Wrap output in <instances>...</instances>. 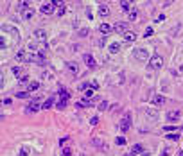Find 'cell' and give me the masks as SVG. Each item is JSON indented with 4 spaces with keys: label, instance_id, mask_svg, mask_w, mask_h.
Returning a JSON list of instances; mask_svg holds the SVG:
<instances>
[{
    "label": "cell",
    "instance_id": "obj_1",
    "mask_svg": "<svg viewBox=\"0 0 183 156\" xmlns=\"http://www.w3.org/2000/svg\"><path fill=\"white\" fill-rule=\"evenodd\" d=\"M162 66H164V58H162L160 54H154V56H151V59H149V68L160 70Z\"/></svg>",
    "mask_w": 183,
    "mask_h": 156
},
{
    "label": "cell",
    "instance_id": "obj_2",
    "mask_svg": "<svg viewBox=\"0 0 183 156\" xmlns=\"http://www.w3.org/2000/svg\"><path fill=\"white\" fill-rule=\"evenodd\" d=\"M133 58L138 59V61H147L149 52H147V49H135L133 50Z\"/></svg>",
    "mask_w": 183,
    "mask_h": 156
},
{
    "label": "cell",
    "instance_id": "obj_3",
    "mask_svg": "<svg viewBox=\"0 0 183 156\" xmlns=\"http://www.w3.org/2000/svg\"><path fill=\"white\" fill-rule=\"evenodd\" d=\"M129 126H131V115L126 113L124 117H122V120H120V131L126 133L127 129H129Z\"/></svg>",
    "mask_w": 183,
    "mask_h": 156
},
{
    "label": "cell",
    "instance_id": "obj_4",
    "mask_svg": "<svg viewBox=\"0 0 183 156\" xmlns=\"http://www.w3.org/2000/svg\"><path fill=\"white\" fill-rule=\"evenodd\" d=\"M83 61H84L86 66H90V68H95L97 66V63H95V59H93L92 54H83Z\"/></svg>",
    "mask_w": 183,
    "mask_h": 156
},
{
    "label": "cell",
    "instance_id": "obj_5",
    "mask_svg": "<svg viewBox=\"0 0 183 156\" xmlns=\"http://www.w3.org/2000/svg\"><path fill=\"white\" fill-rule=\"evenodd\" d=\"M113 31L115 32H120V34H124V32H127L129 29H127V23H124V22H117L113 25Z\"/></svg>",
    "mask_w": 183,
    "mask_h": 156
},
{
    "label": "cell",
    "instance_id": "obj_6",
    "mask_svg": "<svg viewBox=\"0 0 183 156\" xmlns=\"http://www.w3.org/2000/svg\"><path fill=\"white\" fill-rule=\"evenodd\" d=\"M54 7H56V5H54L52 2H45V4H42V7H40V11H42L43 15H50V13L54 11Z\"/></svg>",
    "mask_w": 183,
    "mask_h": 156
},
{
    "label": "cell",
    "instance_id": "obj_7",
    "mask_svg": "<svg viewBox=\"0 0 183 156\" xmlns=\"http://www.w3.org/2000/svg\"><path fill=\"white\" fill-rule=\"evenodd\" d=\"M122 38H124L126 43H133L135 40H137V34H135V32H131V31H127V32H124V34H122Z\"/></svg>",
    "mask_w": 183,
    "mask_h": 156
},
{
    "label": "cell",
    "instance_id": "obj_8",
    "mask_svg": "<svg viewBox=\"0 0 183 156\" xmlns=\"http://www.w3.org/2000/svg\"><path fill=\"white\" fill-rule=\"evenodd\" d=\"M144 113H145V117H149V120H153V122L158 120V111H156V110H151V108H147Z\"/></svg>",
    "mask_w": 183,
    "mask_h": 156
},
{
    "label": "cell",
    "instance_id": "obj_9",
    "mask_svg": "<svg viewBox=\"0 0 183 156\" xmlns=\"http://www.w3.org/2000/svg\"><path fill=\"white\" fill-rule=\"evenodd\" d=\"M66 66H68L70 74H74V76H76V74H79V65L76 63V61H68V63H66Z\"/></svg>",
    "mask_w": 183,
    "mask_h": 156
},
{
    "label": "cell",
    "instance_id": "obj_10",
    "mask_svg": "<svg viewBox=\"0 0 183 156\" xmlns=\"http://www.w3.org/2000/svg\"><path fill=\"white\" fill-rule=\"evenodd\" d=\"M153 104L156 106V108L164 106V104H165V97H164V95H154V97H153Z\"/></svg>",
    "mask_w": 183,
    "mask_h": 156
},
{
    "label": "cell",
    "instance_id": "obj_11",
    "mask_svg": "<svg viewBox=\"0 0 183 156\" xmlns=\"http://www.w3.org/2000/svg\"><path fill=\"white\" fill-rule=\"evenodd\" d=\"M180 115H181V113H180L178 110H172V111H169V113H167V120H171V122H176V120L180 119Z\"/></svg>",
    "mask_w": 183,
    "mask_h": 156
},
{
    "label": "cell",
    "instance_id": "obj_12",
    "mask_svg": "<svg viewBox=\"0 0 183 156\" xmlns=\"http://www.w3.org/2000/svg\"><path fill=\"white\" fill-rule=\"evenodd\" d=\"M145 151H144V145L142 144H135L133 147H131V154L135 156V154H144Z\"/></svg>",
    "mask_w": 183,
    "mask_h": 156
},
{
    "label": "cell",
    "instance_id": "obj_13",
    "mask_svg": "<svg viewBox=\"0 0 183 156\" xmlns=\"http://www.w3.org/2000/svg\"><path fill=\"white\" fill-rule=\"evenodd\" d=\"M110 15V7H108L106 4H99V16H108Z\"/></svg>",
    "mask_w": 183,
    "mask_h": 156
},
{
    "label": "cell",
    "instance_id": "obj_14",
    "mask_svg": "<svg viewBox=\"0 0 183 156\" xmlns=\"http://www.w3.org/2000/svg\"><path fill=\"white\" fill-rule=\"evenodd\" d=\"M34 38L40 40V42H43V40H47V31H45V29H38V31H34Z\"/></svg>",
    "mask_w": 183,
    "mask_h": 156
},
{
    "label": "cell",
    "instance_id": "obj_15",
    "mask_svg": "<svg viewBox=\"0 0 183 156\" xmlns=\"http://www.w3.org/2000/svg\"><path fill=\"white\" fill-rule=\"evenodd\" d=\"M108 50H110V54H117V52H120V43H119V42H113V43H110Z\"/></svg>",
    "mask_w": 183,
    "mask_h": 156
},
{
    "label": "cell",
    "instance_id": "obj_16",
    "mask_svg": "<svg viewBox=\"0 0 183 156\" xmlns=\"http://www.w3.org/2000/svg\"><path fill=\"white\" fill-rule=\"evenodd\" d=\"M110 31H111V27L110 25H108V23H101L99 25V32H101V34H110Z\"/></svg>",
    "mask_w": 183,
    "mask_h": 156
},
{
    "label": "cell",
    "instance_id": "obj_17",
    "mask_svg": "<svg viewBox=\"0 0 183 156\" xmlns=\"http://www.w3.org/2000/svg\"><path fill=\"white\" fill-rule=\"evenodd\" d=\"M131 4H133V2H129V0H122V2H120V7L124 9V11L129 13V11L133 9V7H131Z\"/></svg>",
    "mask_w": 183,
    "mask_h": 156
},
{
    "label": "cell",
    "instance_id": "obj_18",
    "mask_svg": "<svg viewBox=\"0 0 183 156\" xmlns=\"http://www.w3.org/2000/svg\"><path fill=\"white\" fill-rule=\"evenodd\" d=\"M13 74L16 76V79H20L23 76V70H22V66H13Z\"/></svg>",
    "mask_w": 183,
    "mask_h": 156
},
{
    "label": "cell",
    "instance_id": "obj_19",
    "mask_svg": "<svg viewBox=\"0 0 183 156\" xmlns=\"http://www.w3.org/2000/svg\"><path fill=\"white\" fill-rule=\"evenodd\" d=\"M22 16H23L25 20H31L32 16H34V9H27V11H23V13H22Z\"/></svg>",
    "mask_w": 183,
    "mask_h": 156
},
{
    "label": "cell",
    "instance_id": "obj_20",
    "mask_svg": "<svg viewBox=\"0 0 183 156\" xmlns=\"http://www.w3.org/2000/svg\"><path fill=\"white\" fill-rule=\"evenodd\" d=\"M16 61H27V54L23 52V50H20V52H16Z\"/></svg>",
    "mask_w": 183,
    "mask_h": 156
},
{
    "label": "cell",
    "instance_id": "obj_21",
    "mask_svg": "<svg viewBox=\"0 0 183 156\" xmlns=\"http://www.w3.org/2000/svg\"><path fill=\"white\" fill-rule=\"evenodd\" d=\"M29 153H31V149L27 147V145H23V147H20V153H18V156H29Z\"/></svg>",
    "mask_w": 183,
    "mask_h": 156
},
{
    "label": "cell",
    "instance_id": "obj_22",
    "mask_svg": "<svg viewBox=\"0 0 183 156\" xmlns=\"http://www.w3.org/2000/svg\"><path fill=\"white\" fill-rule=\"evenodd\" d=\"M52 102H54V99H52V97H49V99H47L45 102L42 104V110H49V108L52 106Z\"/></svg>",
    "mask_w": 183,
    "mask_h": 156
},
{
    "label": "cell",
    "instance_id": "obj_23",
    "mask_svg": "<svg viewBox=\"0 0 183 156\" xmlns=\"http://www.w3.org/2000/svg\"><path fill=\"white\" fill-rule=\"evenodd\" d=\"M68 92L66 90H59V100H68Z\"/></svg>",
    "mask_w": 183,
    "mask_h": 156
},
{
    "label": "cell",
    "instance_id": "obj_24",
    "mask_svg": "<svg viewBox=\"0 0 183 156\" xmlns=\"http://www.w3.org/2000/svg\"><path fill=\"white\" fill-rule=\"evenodd\" d=\"M38 88H40L38 81H31V83H29V92H34V90H38Z\"/></svg>",
    "mask_w": 183,
    "mask_h": 156
},
{
    "label": "cell",
    "instance_id": "obj_25",
    "mask_svg": "<svg viewBox=\"0 0 183 156\" xmlns=\"http://www.w3.org/2000/svg\"><path fill=\"white\" fill-rule=\"evenodd\" d=\"M40 108H42V106H38V104H31L29 108H27V113H36Z\"/></svg>",
    "mask_w": 183,
    "mask_h": 156
},
{
    "label": "cell",
    "instance_id": "obj_26",
    "mask_svg": "<svg viewBox=\"0 0 183 156\" xmlns=\"http://www.w3.org/2000/svg\"><path fill=\"white\" fill-rule=\"evenodd\" d=\"M115 144H117V145H126V138L124 137H117V138H115Z\"/></svg>",
    "mask_w": 183,
    "mask_h": 156
},
{
    "label": "cell",
    "instance_id": "obj_27",
    "mask_svg": "<svg viewBox=\"0 0 183 156\" xmlns=\"http://www.w3.org/2000/svg\"><path fill=\"white\" fill-rule=\"evenodd\" d=\"M137 16H138V11H137V9H131V11H129V20L133 22V20H137Z\"/></svg>",
    "mask_w": 183,
    "mask_h": 156
},
{
    "label": "cell",
    "instance_id": "obj_28",
    "mask_svg": "<svg viewBox=\"0 0 183 156\" xmlns=\"http://www.w3.org/2000/svg\"><path fill=\"white\" fill-rule=\"evenodd\" d=\"M180 138V133H169L167 135V140H178Z\"/></svg>",
    "mask_w": 183,
    "mask_h": 156
},
{
    "label": "cell",
    "instance_id": "obj_29",
    "mask_svg": "<svg viewBox=\"0 0 183 156\" xmlns=\"http://www.w3.org/2000/svg\"><path fill=\"white\" fill-rule=\"evenodd\" d=\"M29 93H31V92H18L16 97H18V99H27V97H29Z\"/></svg>",
    "mask_w": 183,
    "mask_h": 156
},
{
    "label": "cell",
    "instance_id": "obj_30",
    "mask_svg": "<svg viewBox=\"0 0 183 156\" xmlns=\"http://www.w3.org/2000/svg\"><path fill=\"white\" fill-rule=\"evenodd\" d=\"M0 49H7V42H5V38H4V34H2V38H0Z\"/></svg>",
    "mask_w": 183,
    "mask_h": 156
},
{
    "label": "cell",
    "instance_id": "obj_31",
    "mask_svg": "<svg viewBox=\"0 0 183 156\" xmlns=\"http://www.w3.org/2000/svg\"><path fill=\"white\" fill-rule=\"evenodd\" d=\"M66 102H68V100H58V104H56V108H58V110H63V108L66 106Z\"/></svg>",
    "mask_w": 183,
    "mask_h": 156
},
{
    "label": "cell",
    "instance_id": "obj_32",
    "mask_svg": "<svg viewBox=\"0 0 183 156\" xmlns=\"http://www.w3.org/2000/svg\"><path fill=\"white\" fill-rule=\"evenodd\" d=\"M63 156H72V147H63Z\"/></svg>",
    "mask_w": 183,
    "mask_h": 156
},
{
    "label": "cell",
    "instance_id": "obj_33",
    "mask_svg": "<svg viewBox=\"0 0 183 156\" xmlns=\"http://www.w3.org/2000/svg\"><path fill=\"white\" fill-rule=\"evenodd\" d=\"M65 11H66L65 5H59V7H58V16H63V15H65Z\"/></svg>",
    "mask_w": 183,
    "mask_h": 156
},
{
    "label": "cell",
    "instance_id": "obj_34",
    "mask_svg": "<svg viewBox=\"0 0 183 156\" xmlns=\"http://www.w3.org/2000/svg\"><path fill=\"white\" fill-rule=\"evenodd\" d=\"M153 34H154V31L151 29V27H147L145 32H144V36H145V38H149V36H153Z\"/></svg>",
    "mask_w": 183,
    "mask_h": 156
},
{
    "label": "cell",
    "instance_id": "obj_35",
    "mask_svg": "<svg viewBox=\"0 0 183 156\" xmlns=\"http://www.w3.org/2000/svg\"><path fill=\"white\" fill-rule=\"evenodd\" d=\"M20 4H22V9H31V2H27V0H23V2H20Z\"/></svg>",
    "mask_w": 183,
    "mask_h": 156
},
{
    "label": "cell",
    "instance_id": "obj_36",
    "mask_svg": "<svg viewBox=\"0 0 183 156\" xmlns=\"http://www.w3.org/2000/svg\"><path fill=\"white\" fill-rule=\"evenodd\" d=\"M154 22H156V23H162V22H165V15H160L158 18H154Z\"/></svg>",
    "mask_w": 183,
    "mask_h": 156
},
{
    "label": "cell",
    "instance_id": "obj_37",
    "mask_svg": "<svg viewBox=\"0 0 183 156\" xmlns=\"http://www.w3.org/2000/svg\"><path fill=\"white\" fill-rule=\"evenodd\" d=\"M106 108H108V102H106V100H103V102L99 104V110H101V111H104Z\"/></svg>",
    "mask_w": 183,
    "mask_h": 156
},
{
    "label": "cell",
    "instance_id": "obj_38",
    "mask_svg": "<svg viewBox=\"0 0 183 156\" xmlns=\"http://www.w3.org/2000/svg\"><path fill=\"white\" fill-rule=\"evenodd\" d=\"M79 106H83V108H88V106H90V102H88L86 99H83V100H81V102H79Z\"/></svg>",
    "mask_w": 183,
    "mask_h": 156
},
{
    "label": "cell",
    "instance_id": "obj_39",
    "mask_svg": "<svg viewBox=\"0 0 183 156\" xmlns=\"http://www.w3.org/2000/svg\"><path fill=\"white\" fill-rule=\"evenodd\" d=\"M84 95H86L88 99H92V97H93V90H86V92H84Z\"/></svg>",
    "mask_w": 183,
    "mask_h": 156
},
{
    "label": "cell",
    "instance_id": "obj_40",
    "mask_svg": "<svg viewBox=\"0 0 183 156\" xmlns=\"http://www.w3.org/2000/svg\"><path fill=\"white\" fill-rule=\"evenodd\" d=\"M86 34H88V29H81V31H79V36H83V38H84Z\"/></svg>",
    "mask_w": 183,
    "mask_h": 156
},
{
    "label": "cell",
    "instance_id": "obj_41",
    "mask_svg": "<svg viewBox=\"0 0 183 156\" xmlns=\"http://www.w3.org/2000/svg\"><path fill=\"white\" fill-rule=\"evenodd\" d=\"M88 86H92V83H83L79 86V90H84V88H88Z\"/></svg>",
    "mask_w": 183,
    "mask_h": 156
},
{
    "label": "cell",
    "instance_id": "obj_42",
    "mask_svg": "<svg viewBox=\"0 0 183 156\" xmlns=\"http://www.w3.org/2000/svg\"><path fill=\"white\" fill-rule=\"evenodd\" d=\"M27 79H29V77H27V74H23V76H22V77H20L18 81H20V83H25V81H27Z\"/></svg>",
    "mask_w": 183,
    "mask_h": 156
},
{
    "label": "cell",
    "instance_id": "obj_43",
    "mask_svg": "<svg viewBox=\"0 0 183 156\" xmlns=\"http://www.w3.org/2000/svg\"><path fill=\"white\" fill-rule=\"evenodd\" d=\"M97 122H99V119H97V117H92V120H90V124H92V126H95Z\"/></svg>",
    "mask_w": 183,
    "mask_h": 156
},
{
    "label": "cell",
    "instance_id": "obj_44",
    "mask_svg": "<svg viewBox=\"0 0 183 156\" xmlns=\"http://www.w3.org/2000/svg\"><path fill=\"white\" fill-rule=\"evenodd\" d=\"M92 88H93V90H97V88H99V83H97V81H92Z\"/></svg>",
    "mask_w": 183,
    "mask_h": 156
},
{
    "label": "cell",
    "instance_id": "obj_45",
    "mask_svg": "<svg viewBox=\"0 0 183 156\" xmlns=\"http://www.w3.org/2000/svg\"><path fill=\"white\" fill-rule=\"evenodd\" d=\"M178 156H183V151H181V153H180V154H178Z\"/></svg>",
    "mask_w": 183,
    "mask_h": 156
}]
</instances>
